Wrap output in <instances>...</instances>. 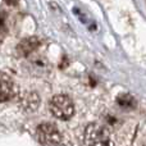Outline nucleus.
Wrapping results in <instances>:
<instances>
[{
    "instance_id": "nucleus-4",
    "label": "nucleus",
    "mask_w": 146,
    "mask_h": 146,
    "mask_svg": "<svg viewBox=\"0 0 146 146\" xmlns=\"http://www.w3.org/2000/svg\"><path fill=\"white\" fill-rule=\"evenodd\" d=\"M18 94V86L13 78L5 72L0 71V103L12 100Z\"/></svg>"
},
{
    "instance_id": "nucleus-6",
    "label": "nucleus",
    "mask_w": 146,
    "mask_h": 146,
    "mask_svg": "<svg viewBox=\"0 0 146 146\" xmlns=\"http://www.w3.org/2000/svg\"><path fill=\"white\" fill-rule=\"evenodd\" d=\"M21 105L26 111H35L40 105V96L36 92H26L21 100Z\"/></svg>"
},
{
    "instance_id": "nucleus-7",
    "label": "nucleus",
    "mask_w": 146,
    "mask_h": 146,
    "mask_svg": "<svg viewBox=\"0 0 146 146\" xmlns=\"http://www.w3.org/2000/svg\"><path fill=\"white\" fill-rule=\"evenodd\" d=\"M118 104L122 106V108L131 109V108H133V105H135V100L131 95L124 94V95H121L118 98Z\"/></svg>"
},
{
    "instance_id": "nucleus-1",
    "label": "nucleus",
    "mask_w": 146,
    "mask_h": 146,
    "mask_svg": "<svg viewBox=\"0 0 146 146\" xmlns=\"http://www.w3.org/2000/svg\"><path fill=\"white\" fill-rule=\"evenodd\" d=\"M83 140L87 146H111L108 129L99 123H90L83 132Z\"/></svg>"
},
{
    "instance_id": "nucleus-8",
    "label": "nucleus",
    "mask_w": 146,
    "mask_h": 146,
    "mask_svg": "<svg viewBox=\"0 0 146 146\" xmlns=\"http://www.w3.org/2000/svg\"><path fill=\"white\" fill-rule=\"evenodd\" d=\"M5 3H7L8 5H10V7H15V5L18 4V0H4Z\"/></svg>"
},
{
    "instance_id": "nucleus-3",
    "label": "nucleus",
    "mask_w": 146,
    "mask_h": 146,
    "mask_svg": "<svg viewBox=\"0 0 146 146\" xmlns=\"http://www.w3.org/2000/svg\"><path fill=\"white\" fill-rule=\"evenodd\" d=\"M37 140L45 146H59L62 142V133L53 123H41L37 127Z\"/></svg>"
},
{
    "instance_id": "nucleus-5",
    "label": "nucleus",
    "mask_w": 146,
    "mask_h": 146,
    "mask_svg": "<svg viewBox=\"0 0 146 146\" xmlns=\"http://www.w3.org/2000/svg\"><path fill=\"white\" fill-rule=\"evenodd\" d=\"M40 45V40L36 36H31L28 38H25L22 42L18 45L17 51L21 56H27L30 55L32 51H35Z\"/></svg>"
},
{
    "instance_id": "nucleus-2",
    "label": "nucleus",
    "mask_w": 146,
    "mask_h": 146,
    "mask_svg": "<svg viewBox=\"0 0 146 146\" xmlns=\"http://www.w3.org/2000/svg\"><path fill=\"white\" fill-rule=\"evenodd\" d=\"M49 108H50L53 115L62 119V121H67V119L72 118L74 114V104H73L72 99L67 95H63V94L53 96L50 104H49Z\"/></svg>"
}]
</instances>
